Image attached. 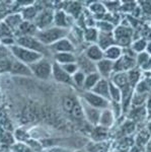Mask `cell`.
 <instances>
[{"label":"cell","instance_id":"1","mask_svg":"<svg viewBox=\"0 0 151 152\" xmlns=\"http://www.w3.org/2000/svg\"><path fill=\"white\" fill-rule=\"evenodd\" d=\"M67 34V29L61 28H51L44 29L42 31H39L36 34V40H39L43 45H53L56 42L63 39V37Z\"/></svg>","mask_w":151,"mask_h":152},{"label":"cell","instance_id":"2","mask_svg":"<svg viewBox=\"0 0 151 152\" xmlns=\"http://www.w3.org/2000/svg\"><path fill=\"white\" fill-rule=\"evenodd\" d=\"M10 49L11 52L13 53V55L19 61H21L23 63H28V64L31 65L40 61L41 57H42V54L28 50V49H24L23 47H18V46H12Z\"/></svg>","mask_w":151,"mask_h":152},{"label":"cell","instance_id":"3","mask_svg":"<svg viewBox=\"0 0 151 152\" xmlns=\"http://www.w3.org/2000/svg\"><path fill=\"white\" fill-rule=\"evenodd\" d=\"M116 44L120 47H127L131 45L133 38V29L129 26H116L113 31Z\"/></svg>","mask_w":151,"mask_h":152},{"label":"cell","instance_id":"4","mask_svg":"<svg viewBox=\"0 0 151 152\" xmlns=\"http://www.w3.org/2000/svg\"><path fill=\"white\" fill-rule=\"evenodd\" d=\"M136 65V58L128 54H123L118 60L114 62V73L129 72L130 70L134 69Z\"/></svg>","mask_w":151,"mask_h":152},{"label":"cell","instance_id":"5","mask_svg":"<svg viewBox=\"0 0 151 152\" xmlns=\"http://www.w3.org/2000/svg\"><path fill=\"white\" fill-rule=\"evenodd\" d=\"M18 43L19 47H23L24 49H28V50L34 51V52L40 53V54L47 53L46 52L45 46H44L40 41L33 38V37H30V36L20 37L18 40Z\"/></svg>","mask_w":151,"mask_h":152},{"label":"cell","instance_id":"6","mask_svg":"<svg viewBox=\"0 0 151 152\" xmlns=\"http://www.w3.org/2000/svg\"><path fill=\"white\" fill-rule=\"evenodd\" d=\"M33 74L41 79H48L52 73V66L46 60H40L30 66Z\"/></svg>","mask_w":151,"mask_h":152},{"label":"cell","instance_id":"7","mask_svg":"<svg viewBox=\"0 0 151 152\" xmlns=\"http://www.w3.org/2000/svg\"><path fill=\"white\" fill-rule=\"evenodd\" d=\"M83 97L86 104L98 110H106L109 107V100L104 99V97L99 96L92 91H85L83 94Z\"/></svg>","mask_w":151,"mask_h":152},{"label":"cell","instance_id":"8","mask_svg":"<svg viewBox=\"0 0 151 152\" xmlns=\"http://www.w3.org/2000/svg\"><path fill=\"white\" fill-rule=\"evenodd\" d=\"M54 13L51 9H45L41 11L36 16V26L41 29H45L47 26H50L54 20Z\"/></svg>","mask_w":151,"mask_h":152},{"label":"cell","instance_id":"9","mask_svg":"<svg viewBox=\"0 0 151 152\" xmlns=\"http://www.w3.org/2000/svg\"><path fill=\"white\" fill-rule=\"evenodd\" d=\"M96 72L101 75V78L108 79L111 76L112 73L114 72V62L108 59H103V60L98 61L96 63Z\"/></svg>","mask_w":151,"mask_h":152},{"label":"cell","instance_id":"10","mask_svg":"<svg viewBox=\"0 0 151 152\" xmlns=\"http://www.w3.org/2000/svg\"><path fill=\"white\" fill-rule=\"evenodd\" d=\"M91 91L93 94H96L99 96L104 97V99L109 100V81H108V79H104L101 78L98 82L96 83V85L91 89Z\"/></svg>","mask_w":151,"mask_h":152},{"label":"cell","instance_id":"11","mask_svg":"<svg viewBox=\"0 0 151 152\" xmlns=\"http://www.w3.org/2000/svg\"><path fill=\"white\" fill-rule=\"evenodd\" d=\"M97 45L101 47V50H107L108 48L114 45H117L113 33H106V31H99Z\"/></svg>","mask_w":151,"mask_h":152},{"label":"cell","instance_id":"12","mask_svg":"<svg viewBox=\"0 0 151 152\" xmlns=\"http://www.w3.org/2000/svg\"><path fill=\"white\" fill-rule=\"evenodd\" d=\"M77 65L78 68L84 74H90L92 72H96V66L94 62L89 60L85 55H82L77 59Z\"/></svg>","mask_w":151,"mask_h":152},{"label":"cell","instance_id":"13","mask_svg":"<svg viewBox=\"0 0 151 152\" xmlns=\"http://www.w3.org/2000/svg\"><path fill=\"white\" fill-rule=\"evenodd\" d=\"M85 56L94 63H97L104 58V50H101L97 44H92L91 46H89L85 52Z\"/></svg>","mask_w":151,"mask_h":152},{"label":"cell","instance_id":"14","mask_svg":"<svg viewBox=\"0 0 151 152\" xmlns=\"http://www.w3.org/2000/svg\"><path fill=\"white\" fill-rule=\"evenodd\" d=\"M51 49L57 53H72L74 52V46L70 41L66 39H61L60 41L56 42L51 45Z\"/></svg>","mask_w":151,"mask_h":152},{"label":"cell","instance_id":"15","mask_svg":"<svg viewBox=\"0 0 151 152\" xmlns=\"http://www.w3.org/2000/svg\"><path fill=\"white\" fill-rule=\"evenodd\" d=\"M83 107L84 116L86 117V119L90 122L91 124H97L99 122V118H101V111L98 109L91 107L88 104H86Z\"/></svg>","mask_w":151,"mask_h":152},{"label":"cell","instance_id":"16","mask_svg":"<svg viewBox=\"0 0 151 152\" xmlns=\"http://www.w3.org/2000/svg\"><path fill=\"white\" fill-rule=\"evenodd\" d=\"M52 72L54 75L55 79L59 82H64V83H71V76L68 74L67 72H65L63 70V68L59 66L58 64H54L52 67Z\"/></svg>","mask_w":151,"mask_h":152},{"label":"cell","instance_id":"17","mask_svg":"<svg viewBox=\"0 0 151 152\" xmlns=\"http://www.w3.org/2000/svg\"><path fill=\"white\" fill-rule=\"evenodd\" d=\"M112 82H113L117 87L120 88L121 90L124 89L125 87L130 85V83H129V78H128V73L127 72L115 73V74L113 75V77H112Z\"/></svg>","mask_w":151,"mask_h":152},{"label":"cell","instance_id":"18","mask_svg":"<svg viewBox=\"0 0 151 152\" xmlns=\"http://www.w3.org/2000/svg\"><path fill=\"white\" fill-rule=\"evenodd\" d=\"M122 55H123V49L118 45H114L104 51V59H108L113 62L118 60Z\"/></svg>","mask_w":151,"mask_h":152},{"label":"cell","instance_id":"19","mask_svg":"<svg viewBox=\"0 0 151 152\" xmlns=\"http://www.w3.org/2000/svg\"><path fill=\"white\" fill-rule=\"evenodd\" d=\"M114 121H115V115H114V113L108 109H106L101 112L98 124L101 126L104 127V128H109V127L113 126Z\"/></svg>","mask_w":151,"mask_h":152},{"label":"cell","instance_id":"20","mask_svg":"<svg viewBox=\"0 0 151 152\" xmlns=\"http://www.w3.org/2000/svg\"><path fill=\"white\" fill-rule=\"evenodd\" d=\"M10 71L13 74H20V75H31L33 72H31V68L28 67L21 62H18V61H15V62L11 63V69Z\"/></svg>","mask_w":151,"mask_h":152},{"label":"cell","instance_id":"21","mask_svg":"<svg viewBox=\"0 0 151 152\" xmlns=\"http://www.w3.org/2000/svg\"><path fill=\"white\" fill-rule=\"evenodd\" d=\"M101 79V75H99L97 72H92L90 74H87L85 76L83 86L86 90H91Z\"/></svg>","mask_w":151,"mask_h":152},{"label":"cell","instance_id":"22","mask_svg":"<svg viewBox=\"0 0 151 152\" xmlns=\"http://www.w3.org/2000/svg\"><path fill=\"white\" fill-rule=\"evenodd\" d=\"M55 58L58 62L64 64H69V63H74L76 61L75 56H73L71 53H57L55 55Z\"/></svg>","mask_w":151,"mask_h":152},{"label":"cell","instance_id":"23","mask_svg":"<svg viewBox=\"0 0 151 152\" xmlns=\"http://www.w3.org/2000/svg\"><path fill=\"white\" fill-rule=\"evenodd\" d=\"M109 97L114 102H120L122 100V90L112 81L109 82Z\"/></svg>","mask_w":151,"mask_h":152},{"label":"cell","instance_id":"24","mask_svg":"<svg viewBox=\"0 0 151 152\" xmlns=\"http://www.w3.org/2000/svg\"><path fill=\"white\" fill-rule=\"evenodd\" d=\"M128 73V78H129V83H130V85L132 86L133 88L136 86V85L139 83L140 81V77H141V73L140 71L138 69H136V68H134V69L130 70Z\"/></svg>","mask_w":151,"mask_h":152},{"label":"cell","instance_id":"25","mask_svg":"<svg viewBox=\"0 0 151 152\" xmlns=\"http://www.w3.org/2000/svg\"><path fill=\"white\" fill-rule=\"evenodd\" d=\"M54 19H55L56 24L61 28H65V26H67L68 24H69V20H68L67 15L63 11H58L57 13H56Z\"/></svg>","mask_w":151,"mask_h":152},{"label":"cell","instance_id":"26","mask_svg":"<svg viewBox=\"0 0 151 152\" xmlns=\"http://www.w3.org/2000/svg\"><path fill=\"white\" fill-rule=\"evenodd\" d=\"M98 34L99 31L96 28H89L85 31L84 38L86 41L90 42V43H96L98 40Z\"/></svg>","mask_w":151,"mask_h":152},{"label":"cell","instance_id":"27","mask_svg":"<svg viewBox=\"0 0 151 152\" xmlns=\"http://www.w3.org/2000/svg\"><path fill=\"white\" fill-rule=\"evenodd\" d=\"M147 42H146L144 39H140V40L134 42L132 44V49H133V52H136L138 54L145 52L146 47H147Z\"/></svg>","mask_w":151,"mask_h":152},{"label":"cell","instance_id":"28","mask_svg":"<svg viewBox=\"0 0 151 152\" xmlns=\"http://www.w3.org/2000/svg\"><path fill=\"white\" fill-rule=\"evenodd\" d=\"M89 8H90V11L93 12L94 14H101V16H104L107 12L106 5L104 3H98V2L92 3Z\"/></svg>","mask_w":151,"mask_h":152},{"label":"cell","instance_id":"29","mask_svg":"<svg viewBox=\"0 0 151 152\" xmlns=\"http://www.w3.org/2000/svg\"><path fill=\"white\" fill-rule=\"evenodd\" d=\"M71 115L75 119H78V120H81L84 118L83 107H82V105L80 104L79 102H76V104H74V107H73V109L71 111Z\"/></svg>","mask_w":151,"mask_h":152},{"label":"cell","instance_id":"30","mask_svg":"<svg viewBox=\"0 0 151 152\" xmlns=\"http://www.w3.org/2000/svg\"><path fill=\"white\" fill-rule=\"evenodd\" d=\"M97 28H99V31H106V33H113L115 29V26H113L112 23H108V21H97Z\"/></svg>","mask_w":151,"mask_h":152},{"label":"cell","instance_id":"31","mask_svg":"<svg viewBox=\"0 0 151 152\" xmlns=\"http://www.w3.org/2000/svg\"><path fill=\"white\" fill-rule=\"evenodd\" d=\"M36 26L31 24L28 21H24V23H21V24L19 26V28L20 31L24 34H30V35H33V34L36 33Z\"/></svg>","mask_w":151,"mask_h":152},{"label":"cell","instance_id":"32","mask_svg":"<svg viewBox=\"0 0 151 152\" xmlns=\"http://www.w3.org/2000/svg\"><path fill=\"white\" fill-rule=\"evenodd\" d=\"M146 97H147V94H140V92H135L133 94L132 96V104L134 105H140L141 104L145 102Z\"/></svg>","mask_w":151,"mask_h":152},{"label":"cell","instance_id":"33","mask_svg":"<svg viewBox=\"0 0 151 152\" xmlns=\"http://www.w3.org/2000/svg\"><path fill=\"white\" fill-rule=\"evenodd\" d=\"M75 104H76L75 99H73L72 97H70V96H66L63 99V107H64L65 111L68 113H71Z\"/></svg>","mask_w":151,"mask_h":152},{"label":"cell","instance_id":"34","mask_svg":"<svg viewBox=\"0 0 151 152\" xmlns=\"http://www.w3.org/2000/svg\"><path fill=\"white\" fill-rule=\"evenodd\" d=\"M21 16L18 15V14H15V15H12L7 18L6 19V23L8 24V26L10 28H14L16 26H20L21 24Z\"/></svg>","mask_w":151,"mask_h":152},{"label":"cell","instance_id":"35","mask_svg":"<svg viewBox=\"0 0 151 152\" xmlns=\"http://www.w3.org/2000/svg\"><path fill=\"white\" fill-rule=\"evenodd\" d=\"M61 67L63 68V70L65 72H67L69 75L71 74H75L78 70V65L75 64V63H69V64H64V65H61Z\"/></svg>","mask_w":151,"mask_h":152},{"label":"cell","instance_id":"36","mask_svg":"<svg viewBox=\"0 0 151 152\" xmlns=\"http://www.w3.org/2000/svg\"><path fill=\"white\" fill-rule=\"evenodd\" d=\"M150 58H151V56H150L148 53L142 52V53L138 54L137 58H136V63H137V64L141 67V66L144 65L145 63L147 62V61H149V59H150Z\"/></svg>","mask_w":151,"mask_h":152},{"label":"cell","instance_id":"37","mask_svg":"<svg viewBox=\"0 0 151 152\" xmlns=\"http://www.w3.org/2000/svg\"><path fill=\"white\" fill-rule=\"evenodd\" d=\"M36 12H38L36 8L35 9L34 7H28V8L23 11V16L26 19H31V18H36V16L38 15Z\"/></svg>","mask_w":151,"mask_h":152},{"label":"cell","instance_id":"38","mask_svg":"<svg viewBox=\"0 0 151 152\" xmlns=\"http://www.w3.org/2000/svg\"><path fill=\"white\" fill-rule=\"evenodd\" d=\"M85 75L83 72H81V71H78V72H76L74 74V81L76 83L77 85H79V86H82L84 83V79H85Z\"/></svg>","mask_w":151,"mask_h":152},{"label":"cell","instance_id":"39","mask_svg":"<svg viewBox=\"0 0 151 152\" xmlns=\"http://www.w3.org/2000/svg\"><path fill=\"white\" fill-rule=\"evenodd\" d=\"M11 69V63L8 60H3L0 61V71H10Z\"/></svg>","mask_w":151,"mask_h":152},{"label":"cell","instance_id":"40","mask_svg":"<svg viewBox=\"0 0 151 152\" xmlns=\"http://www.w3.org/2000/svg\"><path fill=\"white\" fill-rule=\"evenodd\" d=\"M141 68H142L143 70H150L151 69V58L149 59V61H147V62L145 63L144 65L141 66Z\"/></svg>","mask_w":151,"mask_h":152},{"label":"cell","instance_id":"41","mask_svg":"<svg viewBox=\"0 0 151 152\" xmlns=\"http://www.w3.org/2000/svg\"><path fill=\"white\" fill-rule=\"evenodd\" d=\"M146 53H148L149 55L151 56V43H148L147 44V47H146V50H145Z\"/></svg>","mask_w":151,"mask_h":152},{"label":"cell","instance_id":"42","mask_svg":"<svg viewBox=\"0 0 151 152\" xmlns=\"http://www.w3.org/2000/svg\"><path fill=\"white\" fill-rule=\"evenodd\" d=\"M50 152H65L64 149H60V148H54V149H51Z\"/></svg>","mask_w":151,"mask_h":152}]
</instances>
